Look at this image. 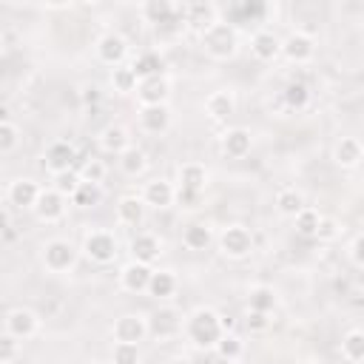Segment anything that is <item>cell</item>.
I'll return each instance as SVG.
<instances>
[{"label": "cell", "instance_id": "6da1fadb", "mask_svg": "<svg viewBox=\"0 0 364 364\" xmlns=\"http://www.w3.org/2000/svg\"><path fill=\"white\" fill-rule=\"evenodd\" d=\"M182 330H185V338H188L193 347H199V350H213V347L219 344V338L228 333L222 316H219L213 307H199V310H193V313L188 316V321L182 324Z\"/></svg>", "mask_w": 364, "mask_h": 364}, {"label": "cell", "instance_id": "7a4b0ae2", "mask_svg": "<svg viewBox=\"0 0 364 364\" xmlns=\"http://www.w3.org/2000/svg\"><path fill=\"white\" fill-rule=\"evenodd\" d=\"M199 46L210 60H230L239 51V31L228 20H216L199 34Z\"/></svg>", "mask_w": 364, "mask_h": 364}, {"label": "cell", "instance_id": "3957f363", "mask_svg": "<svg viewBox=\"0 0 364 364\" xmlns=\"http://www.w3.org/2000/svg\"><path fill=\"white\" fill-rule=\"evenodd\" d=\"M43 264L48 273H68L77 264V247L68 239H48L43 245Z\"/></svg>", "mask_w": 364, "mask_h": 364}, {"label": "cell", "instance_id": "277c9868", "mask_svg": "<svg viewBox=\"0 0 364 364\" xmlns=\"http://www.w3.org/2000/svg\"><path fill=\"white\" fill-rule=\"evenodd\" d=\"M219 250L228 259H245L253 250V233L245 225H230L219 233Z\"/></svg>", "mask_w": 364, "mask_h": 364}, {"label": "cell", "instance_id": "5b68a950", "mask_svg": "<svg viewBox=\"0 0 364 364\" xmlns=\"http://www.w3.org/2000/svg\"><path fill=\"white\" fill-rule=\"evenodd\" d=\"M82 250H85V256H88L91 262L108 264V262L117 259V239H114V233H108V230H91V233H85V239H82Z\"/></svg>", "mask_w": 364, "mask_h": 364}, {"label": "cell", "instance_id": "8992f818", "mask_svg": "<svg viewBox=\"0 0 364 364\" xmlns=\"http://www.w3.org/2000/svg\"><path fill=\"white\" fill-rule=\"evenodd\" d=\"M179 14H182L185 28H191V31H196V34H202L208 26H213V23L219 20V9H216L213 3H202V0H196V3H182V6H179Z\"/></svg>", "mask_w": 364, "mask_h": 364}, {"label": "cell", "instance_id": "52a82bcc", "mask_svg": "<svg viewBox=\"0 0 364 364\" xmlns=\"http://www.w3.org/2000/svg\"><path fill=\"white\" fill-rule=\"evenodd\" d=\"M145 321H148V336H154V338H173L182 333V324H185L182 313L173 307H159Z\"/></svg>", "mask_w": 364, "mask_h": 364}, {"label": "cell", "instance_id": "ba28073f", "mask_svg": "<svg viewBox=\"0 0 364 364\" xmlns=\"http://www.w3.org/2000/svg\"><path fill=\"white\" fill-rule=\"evenodd\" d=\"M65 205H68V199H65L63 193H57L54 188H43L31 210H34V216H37L40 222L54 225V222H60V219L65 216Z\"/></svg>", "mask_w": 364, "mask_h": 364}, {"label": "cell", "instance_id": "9c48e42d", "mask_svg": "<svg viewBox=\"0 0 364 364\" xmlns=\"http://www.w3.org/2000/svg\"><path fill=\"white\" fill-rule=\"evenodd\" d=\"M40 330V316L28 307H14L6 313V333L14 336L17 341H26L31 336H37Z\"/></svg>", "mask_w": 364, "mask_h": 364}, {"label": "cell", "instance_id": "30bf717a", "mask_svg": "<svg viewBox=\"0 0 364 364\" xmlns=\"http://www.w3.org/2000/svg\"><path fill=\"white\" fill-rule=\"evenodd\" d=\"M111 336L119 344H139L148 336V321L136 313H125L111 324Z\"/></svg>", "mask_w": 364, "mask_h": 364}, {"label": "cell", "instance_id": "8fae6325", "mask_svg": "<svg viewBox=\"0 0 364 364\" xmlns=\"http://www.w3.org/2000/svg\"><path fill=\"white\" fill-rule=\"evenodd\" d=\"M134 94H136V100H139L142 108H148V105H168L171 82H168L165 74L148 77V80H139V82H136V91H134Z\"/></svg>", "mask_w": 364, "mask_h": 364}, {"label": "cell", "instance_id": "7c38bea8", "mask_svg": "<svg viewBox=\"0 0 364 364\" xmlns=\"http://www.w3.org/2000/svg\"><path fill=\"white\" fill-rule=\"evenodd\" d=\"M74 159H77V151H74V145L65 142V139L51 142V145L46 148V154H43V165H46V171L54 173V176H60V173H65V171H74Z\"/></svg>", "mask_w": 364, "mask_h": 364}, {"label": "cell", "instance_id": "4fadbf2b", "mask_svg": "<svg viewBox=\"0 0 364 364\" xmlns=\"http://www.w3.org/2000/svg\"><path fill=\"white\" fill-rule=\"evenodd\" d=\"M282 54H284L290 63H296V65L310 63L313 54H316V40H313L307 31H290V34L282 40Z\"/></svg>", "mask_w": 364, "mask_h": 364}, {"label": "cell", "instance_id": "5bb4252c", "mask_svg": "<svg viewBox=\"0 0 364 364\" xmlns=\"http://www.w3.org/2000/svg\"><path fill=\"white\" fill-rule=\"evenodd\" d=\"M97 57H100V63H105V65H122L125 63V57H128V40L122 37V34H117V31H105L100 40H97Z\"/></svg>", "mask_w": 364, "mask_h": 364}, {"label": "cell", "instance_id": "9a60e30c", "mask_svg": "<svg viewBox=\"0 0 364 364\" xmlns=\"http://www.w3.org/2000/svg\"><path fill=\"white\" fill-rule=\"evenodd\" d=\"M139 199L145 202V208H156V210L171 208L173 199H176V185L168 182V179H151V182H145Z\"/></svg>", "mask_w": 364, "mask_h": 364}, {"label": "cell", "instance_id": "2e32d148", "mask_svg": "<svg viewBox=\"0 0 364 364\" xmlns=\"http://www.w3.org/2000/svg\"><path fill=\"white\" fill-rule=\"evenodd\" d=\"M205 185H208V168L202 162H185L176 168V191L202 193Z\"/></svg>", "mask_w": 364, "mask_h": 364}, {"label": "cell", "instance_id": "e0dca14e", "mask_svg": "<svg viewBox=\"0 0 364 364\" xmlns=\"http://www.w3.org/2000/svg\"><path fill=\"white\" fill-rule=\"evenodd\" d=\"M250 51H253L256 60L270 63V60H276V57L282 54V40H279L270 28H259V31H253V37H250Z\"/></svg>", "mask_w": 364, "mask_h": 364}, {"label": "cell", "instance_id": "ac0fdd59", "mask_svg": "<svg viewBox=\"0 0 364 364\" xmlns=\"http://www.w3.org/2000/svg\"><path fill=\"white\" fill-rule=\"evenodd\" d=\"M151 264H139V262H128L119 270V287L128 293H145L148 290V279H151Z\"/></svg>", "mask_w": 364, "mask_h": 364}, {"label": "cell", "instance_id": "d6986e66", "mask_svg": "<svg viewBox=\"0 0 364 364\" xmlns=\"http://www.w3.org/2000/svg\"><path fill=\"white\" fill-rule=\"evenodd\" d=\"M139 128L145 134H165L171 128V108L168 105H148L139 108Z\"/></svg>", "mask_w": 364, "mask_h": 364}, {"label": "cell", "instance_id": "ffe728a7", "mask_svg": "<svg viewBox=\"0 0 364 364\" xmlns=\"http://www.w3.org/2000/svg\"><path fill=\"white\" fill-rule=\"evenodd\" d=\"M250 145H253V136L247 128H228L222 134V154L230 156V159H242L250 154Z\"/></svg>", "mask_w": 364, "mask_h": 364}, {"label": "cell", "instance_id": "44dd1931", "mask_svg": "<svg viewBox=\"0 0 364 364\" xmlns=\"http://www.w3.org/2000/svg\"><path fill=\"white\" fill-rule=\"evenodd\" d=\"M40 191L43 188L34 179H14L9 185V202L14 208H20V210H31L34 202H37V196H40Z\"/></svg>", "mask_w": 364, "mask_h": 364}, {"label": "cell", "instance_id": "7402d4cb", "mask_svg": "<svg viewBox=\"0 0 364 364\" xmlns=\"http://www.w3.org/2000/svg\"><path fill=\"white\" fill-rule=\"evenodd\" d=\"M159 239L154 233H136L131 239V262H139V264H154L159 259Z\"/></svg>", "mask_w": 364, "mask_h": 364}, {"label": "cell", "instance_id": "603a6c76", "mask_svg": "<svg viewBox=\"0 0 364 364\" xmlns=\"http://www.w3.org/2000/svg\"><path fill=\"white\" fill-rule=\"evenodd\" d=\"M100 148H102L105 154L119 156L125 148H131L128 128H122V125H105V128L100 131Z\"/></svg>", "mask_w": 364, "mask_h": 364}, {"label": "cell", "instance_id": "cb8c5ba5", "mask_svg": "<svg viewBox=\"0 0 364 364\" xmlns=\"http://www.w3.org/2000/svg\"><path fill=\"white\" fill-rule=\"evenodd\" d=\"M131 71L136 74V80H148V77H159L165 74V60L159 57V51H142L134 57Z\"/></svg>", "mask_w": 364, "mask_h": 364}, {"label": "cell", "instance_id": "d4e9b609", "mask_svg": "<svg viewBox=\"0 0 364 364\" xmlns=\"http://www.w3.org/2000/svg\"><path fill=\"white\" fill-rule=\"evenodd\" d=\"M205 111H208L210 119L222 122V119L233 117V111H236V100H233L230 91H213V94H208V100H205Z\"/></svg>", "mask_w": 364, "mask_h": 364}, {"label": "cell", "instance_id": "484cf974", "mask_svg": "<svg viewBox=\"0 0 364 364\" xmlns=\"http://www.w3.org/2000/svg\"><path fill=\"white\" fill-rule=\"evenodd\" d=\"M361 156H364V151H361V142H358L355 136H341V139L336 142V151H333L336 165H341V168H355V165H361Z\"/></svg>", "mask_w": 364, "mask_h": 364}, {"label": "cell", "instance_id": "4316f807", "mask_svg": "<svg viewBox=\"0 0 364 364\" xmlns=\"http://www.w3.org/2000/svg\"><path fill=\"white\" fill-rule=\"evenodd\" d=\"M210 242H213L210 225H205V222H191V225H185V230H182V245H185L188 250H205Z\"/></svg>", "mask_w": 364, "mask_h": 364}, {"label": "cell", "instance_id": "83f0119b", "mask_svg": "<svg viewBox=\"0 0 364 364\" xmlns=\"http://www.w3.org/2000/svg\"><path fill=\"white\" fill-rule=\"evenodd\" d=\"M276 304H279V296H276L273 287H267V284H256V287H250V293H247V310H256V313L270 316Z\"/></svg>", "mask_w": 364, "mask_h": 364}, {"label": "cell", "instance_id": "f1b7e54d", "mask_svg": "<svg viewBox=\"0 0 364 364\" xmlns=\"http://www.w3.org/2000/svg\"><path fill=\"white\" fill-rule=\"evenodd\" d=\"M142 216H145V202L139 196H134V193L119 196V202H117V219L122 225H139Z\"/></svg>", "mask_w": 364, "mask_h": 364}, {"label": "cell", "instance_id": "f546056e", "mask_svg": "<svg viewBox=\"0 0 364 364\" xmlns=\"http://www.w3.org/2000/svg\"><path fill=\"white\" fill-rule=\"evenodd\" d=\"M117 165H119V171H122L125 176H139V173L148 168V159H145V151H142V148L131 145V148H125V151L117 156Z\"/></svg>", "mask_w": 364, "mask_h": 364}, {"label": "cell", "instance_id": "4dcf8cb0", "mask_svg": "<svg viewBox=\"0 0 364 364\" xmlns=\"http://www.w3.org/2000/svg\"><path fill=\"white\" fill-rule=\"evenodd\" d=\"M173 290H176V276L171 273V270H151V279H148V296H154V299H168V296H173Z\"/></svg>", "mask_w": 364, "mask_h": 364}, {"label": "cell", "instance_id": "1f68e13d", "mask_svg": "<svg viewBox=\"0 0 364 364\" xmlns=\"http://www.w3.org/2000/svg\"><path fill=\"white\" fill-rule=\"evenodd\" d=\"M173 14H176V3H171V0H148V3H142V17H145V23H151V28L165 23V20H171Z\"/></svg>", "mask_w": 364, "mask_h": 364}, {"label": "cell", "instance_id": "d6a6232c", "mask_svg": "<svg viewBox=\"0 0 364 364\" xmlns=\"http://www.w3.org/2000/svg\"><path fill=\"white\" fill-rule=\"evenodd\" d=\"M282 97H284V105H287L290 111H304V108L310 105V88H307V82H301V80H290V82L284 85Z\"/></svg>", "mask_w": 364, "mask_h": 364}, {"label": "cell", "instance_id": "836d02e7", "mask_svg": "<svg viewBox=\"0 0 364 364\" xmlns=\"http://www.w3.org/2000/svg\"><path fill=\"white\" fill-rule=\"evenodd\" d=\"M301 208H304L301 191H296V188H282V191L276 193V210H279L282 216H296Z\"/></svg>", "mask_w": 364, "mask_h": 364}, {"label": "cell", "instance_id": "e575fe53", "mask_svg": "<svg viewBox=\"0 0 364 364\" xmlns=\"http://www.w3.org/2000/svg\"><path fill=\"white\" fill-rule=\"evenodd\" d=\"M71 202L77 208H94L102 202V185H91V182H80L77 191L71 193Z\"/></svg>", "mask_w": 364, "mask_h": 364}, {"label": "cell", "instance_id": "d590c367", "mask_svg": "<svg viewBox=\"0 0 364 364\" xmlns=\"http://www.w3.org/2000/svg\"><path fill=\"white\" fill-rule=\"evenodd\" d=\"M213 350L219 353V358H222V361L233 364V361H239V358H242V353H245V344H242V338H239V336H233V333H225Z\"/></svg>", "mask_w": 364, "mask_h": 364}, {"label": "cell", "instance_id": "8d00e7d4", "mask_svg": "<svg viewBox=\"0 0 364 364\" xmlns=\"http://www.w3.org/2000/svg\"><path fill=\"white\" fill-rule=\"evenodd\" d=\"M341 355L350 361V364H358L364 358V333L361 330H350L344 338H341Z\"/></svg>", "mask_w": 364, "mask_h": 364}, {"label": "cell", "instance_id": "74e56055", "mask_svg": "<svg viewBox=\"0 0 364 364\" xmlns=\"http://www.w3.org/2000/svg\"><path fill=\"white\" fill-rule=\"evenodd\" d=\"M136 74L131 71V65H117L114 71H111V85H114V91L117 94H134L136 91Z\"/></svg>", "mask_w": 364, "mask_h": 364}, {"label": "cell", "instance_id": "f35d334b", "mask_svg": "<svg viewBox=\"0 0 364 364\" xmlns=\"http://www.w3.org/2000/svg\"><path fill=\"white\" fill-rule=\"evenodd\" d=\"M154 34H156V40H162V43L179 40V37L185 34V23H182L179 6H176V14H173L171 20H165V23H159V26H154Z\"/></svg>", "mask_w": 364, "mask_h": 364}, {"label": "cell", "instance_id": "ab89813d", "mask_svg": "<svg viewBox=\"0 0 364 364\" xmlns=\"http://www.w3.org/2000/svg\"><path fill=\"white\" fill-rule=\"evenodd\" d=\"M267 11V6L264 3H239V6H233L228 14V23L230 26H236V23H250L253 17H262Z\"/></svg>", "mask_w": 364, "mask_h": 364}, {"label": "cell", "instance_id": "60d3db41", "mask_svg": "<svg viewBox=\"0 0 364 364\" xmlns=\"http://www.w3.org/2000/svg\"><path fill=\"white\" fill-rule=\"evenodd\" d=\"M105 173H108V168H105L102 159H85V162L77 168V179H80V182H91V185H102Z\"/></svg>", "mask_w": 364, "mask_h": 364}, {"label": "cell", "instance_id": "b9f144b4", "mask_svg": "<svg viewBox=\"0 0 364 364\" xmlns=\"http://www.w3.org/2000/svg\"><path fill=\"white\" fill-rule=\"evenodd\" d=\"M296 230H299V236H307V239H313L316 236V228H318V219H321V213L316 210V208H301L296 216Z\"/></svg>", "mask_w": 364, "mask_h": 364}, {"label": "cell", "instance_id": "7bdbcfd3", "mask_svg": "<svg viewBox=\"0 0 364 364\" xmlns=\"http://www.w3.org/2000/svg\"><path fill=\"white\" fill-rule=\"evenodd\" d=\"M111 364H142L139 344H119V341H114V347H111Z\"/></svg>", "mask_w": 364, "mask_h": 364}, {"label": "cell", "instance_id": "ee69618b", "mask_svg": "<svg viewBox=\"0 0 364 364\" xmlns=\"http://www.w3.org/2000/svg\"><path fill=\"white\" fill-rule=\"evenodd\" d=\"M20 145V131L14 122L0 119V154H11Z\"/></svg>", "mask_w": 364, "mask_h": 364}, {"label": "cell", "instance_id": "f6af8a7d", "mask_svg": "<svg viewBox=\"0 0 364 364\" xmlns=\"http://www.w3.org/2000/svg\"><path fill=\"white\" fill-rule=\"evenodd\" d=\"M338 233H341V225H338L333 216H321V219H318V228H316V236H313V239H318V242H333Z\"/></svg>", "mask_w": 364, "mask_h": 364}, {"label": "cell", "instance_id": "bcb514c9", "mask_svg": "<svg viewBox=\"0 0 364 364\" xmlns=\"http://www.w3.org/2000/svg\"><path fill=\"white\" fill-rule=\"evenodd\" d=\"M77 185H80V179H77V171H65V173L54 176V191H57V193H63L65 199H71V193L77 191Z\"/></svg>", "mask_w": 364, "mask_h": 364}, {"label": "cell", "instance_id": "7dc6e473", "mask_svg": "<svg viewBox=\"0 0 364 364\" xmlns=\"http://www.w3.org/2000/svg\"><path fill=\"white\" fill-rule=\"evenodd\" d=\"M20 355V341L9 333H0V364H9Z\"/></svg>", "mask_w": 364, "mask_h": 364}, {"label": "cell", "instance_id": "c3c4849f", "mask_svg": "<svg viewBox=\"0 0 364 364\" xmlns=\"http://www.w3.org/2000/svg\"><path fill=\"white\" fill-rule=\"evenodd\" d=\"M350 262H353V267H364V236L361 233H355L353 236V242H350Z\"/></svg>", "mask_w": 364, "mask_h": 364}, {"label": "cell", "instance_id": "681fc988", "mask_svg": "<svg viewBox=\"0 0 364 364\" xmlns=\"http://www.w3.org/2000/svg\"><path fill=\"white\" fill-rule=\"evenodd\" d=\"M267 324H270V318H267L264 313L247 310V330H253V333H262V330H267Z\"/></svg>", "mask_w": 364, "mask_h": 364}, {"label": "cell", "instance_id": "f907efd6", "mask_svg": "<svg viewBox=\"0 0 364 364\" xmlns=\"http://www.w3.org/2000/svg\"><path fill=\"white\" fill-rule=\"evenodd\" d=\"M173 202H179L182 208H196L199 202H202V193H193V191H176V199Z\"/></svg>", "mask_w": 364, "mask_h": 364}, {"label": "cell", "instance_id": "816d5d0a", "mask_svg": "<svg viewBox=\"0 0 364 364\" xmlns=\"http://www.w3.org/2000/svg\"><path fill=\"white\" fill-rule=\"evenodd\" d=\"M9 228H11V216H9V210H3V208H0V236H6V233H9Z\"/></svg>", "mask_w": 364, "mask_h": 364}, {"label": "cell", "instance_id": "f5cc1de1", "mask_svg": "<svg viewBox=\"0 0 364 364\" xmlns=\"http://www.w3.org/2000/svg\"><path fill=\"white\" fill-rule=\"evenodd\" d=\"M82 97H85V102H94L100 94H97V88H85V94H82Z\"/></svg>", "mask_w": 364, "mask_h": 364}, {"label": "cell", "instance_id": "db71d44e", "mask_svg": "<svg viewBox=\"0 0 364 364\" xmlns=\"http://www.w3.org/2000/svg\"><path fill=\"white\" fill-rule=\"evenodd\" d=\"M3 51H6V37L0 34V57H3Z\"/></svg>", "mask_w": 364, "mask_h": 364}, {"label": "cell", "instance_id": "11a10c76", "mask_svg": "<svg viewBox=\"0 0 364 364\" xmlns=\"http://www.w3.org/2000/svg\"><path fill=\"white\" fill-rule=\"evenodd\" d=\"M301 364H313V361H301Z\"/></svg>", "mask_w": 364, "mask_h": 364}]
</instances>
